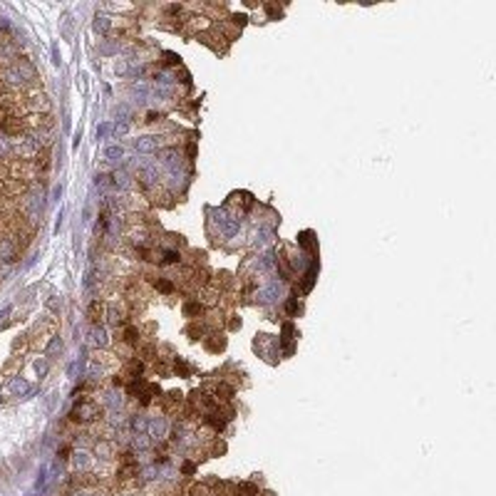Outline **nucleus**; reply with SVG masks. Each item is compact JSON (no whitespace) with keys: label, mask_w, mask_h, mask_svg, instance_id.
<instances>
[{"label":"nucleus","mask_w":496,"mask_h":496,"mask_svg":"<svg viewBox=\"0 0 496 496\" xmlns=\"http://www.w3.org/2000/svg\"><path fill=\"white\" fill-rule=\"evenodd\" d=\"M102 412H105V409L100 407V402L85 397V400H80L75 407H72L70 420L77 422V425H92V422L102 420Z\"/></svg>","instance_id":"1"},{"label":"nucleus","mask_w":496,"mask_h":496,"mask_svg":"<svg viewBox=\"0 0 496 496\" xmlns=\"http://www.w3.org/2000/svg\"><path fill=\"white\" fill-rule=\"evenodd\" d=\"M92 454H95V459L102 461V464H109V461L119 459V447L114 439L100 437L95 444H92Z\"/></svg>","instance_id":"2"},{"label":"nucleus","mask_w":496,"mask_h":496,"mask_svg":"<svg viewBox=\"0 0 496 496\" xmlns=\"http://www.w3.org/2000/svg\"><path fill=\"white\" fill-rule=\"evenodd\" d=\"M0 260L3 263H15L18 260V246L12 238H0Z\"/></svg>","instance_id":"3"},{"label":"nucleus","mask_w":496,"mask_h":496,"mask_svg":"<svg viewBox=\"0 0 496 496\" xmlns=\"http://www.w3.org/2000/svg\"><path fill=\"white\" fill-rule=\"evenodd\" d=\"M134 147H136V152L152 154L161 147V142H159V136H142V139H136L134 142Z\"/></svg>","instance_id":"4"},{"label":"nucleus","mask_w":496,"mask_h":496,"mask_svg":"<svg viewBox=\"0 0 496 496\" xmlns=\"http://www.w3.org/2000/svg\"><path fill=\"white\" fill-rule=\"evenodd\" d=\"M189 496H216V489L211 481H199V484H191Z\"/></svg>","instance_id":"5"},{"label":"nucleus","mask_w":496,"mask_h":496,"mask_svg":"<svg viewBox=\"0 0 496 496\" xmlns=\"http://www.w3.org/2000/svg\"><path fill=\"white\" fill-rule=\"evenodd\" d=\"M107 318H109V323L112 325L124 323V313H122V308H119L117 301H112L109 305H107Z\"/></svg>","instance_id":"6"},{"label":"nucleus","mask_w":496,"mask_h":496,"mask_svg":"<svg viewBox=\"0 0 496 496\" xmlns=\"http://www.w3.org/2000/svg\"><path fill=\"white\" fill-rule=\"evenodd\" d=\"M8 392H12V395H28L30 384L25 382L23 378H12L10 382H8Z\"/></svg>","instance_id":"7"},{"label":"nucleus","mask_w":496,"mask_h":496,"mask_svg":"<svg viewBox=\"0 0 496 496\" xmlns=\"http://www.w3.org/2000/svg\"><path fill=\"white\" fill-rule=\"evenodd\" d=\"M92 343H95L97 348H107V345H109V337H107V330L102 328V325H95V328H92Z\"/></svg>","instance_id":"8"},{"label":"nucleus","mask_w":496,"mask_h":496,"mask_svg":"<svg viewBox=\"0 0 496 496\" xmlns=\"http://www.w3.org/2000/svg\"><path fill=\"white\" fill-rule=\"evenodd\" d=\"M102 315H105V305H102L100 301H92V303H89V308H87V318L97 325V323H100V320H102Z\"/></svg>","instance_id":"9"},{"label":"nucleus","mask_w":496,"mask_h":496,"mask_svg":"<svg viewBox=\"0 0 496 496\" xmlns=\"http://www.w3.org/2000/svg\"><path fill=\"white\" fill-rule=\"evenodd\" d=\"M201 313H204V303L189 301L186 305H184V315H186V318H199Z\"/></svg>","instance_id":"10"},{"label":"nucleus","mask_w":496,"mask_h":496,"mask_svg":"<svg viewBox=\"0 0 496 496\" xmlns=\"http://www.w3.org/2000/svg\"><path fill=\"white\" fill-rule=\"evenodd\" d=\"M224 348H226V337L224 335H216V333H213L211 340H206L209 353H219V350H224Z\"/></svg>","instance_id":"11"},{"label":"nucleus","mask_w":496,"mask_h":496,"mask_svg":"<svg viewBox=\"0 0 496 496\" xmlns=\"http://www.w3.org/2000/svg\"><path fill=\"white\" fill-rule=\"evenodd\" d=\"M105 157H107L109 161H122V159H124V149L117 147V144H114V147H107V149H105Z\"/></svg>","instance_id":"12"},{"label":"nucleus","mask_w":496,"mask_h":496,"mask_svg":"<svg viewBox=\"0 0 496 496\" xmlns=\"http://www.w3.org/2000/svg\"><path fill=\"white\" fill-rule=\"evenodd\" d=\"M164 258H161V263H166V266H177V263H181V254L179 251H164Z\"/></svg>","instance_id":"13"},{"label":"nucleus","mask_w":496,"mask_h":496,"mask_svg":"<svg viewBox=\"0 0 496 496\" xmlns=\"http://www.w3.org/2000/svg\"><path fill=\"white\" fill-rule=\"evenodd\" d=\"M124 343L130 345H139V330H136L134 325H130L127 330H124Z\"/></svg>","instance_id":"14"},{"label":"nucleus","mask_w":496,"mask_h":496,"mask_svg":"<svg viewBox=\"0 0 496 496\" xmlns=\"http://www.w3.org/2000/svg\"><path fill=\"white\" fill-rule=\"evenodd\" d=\"M174 372H177V375H181V378H189V375H191L189 365H186L181 357H177V360H174Z\"/></svg>","instance_id":"15"},{"label":"nucleus","mask_w":496,"mask_h":496,"mask_svg":"<svg viewBox=\"0 0 496 496\" xmlns=\"http://www.w3.org/2000/svg\"><path fill=\"white\" fill-rule=\"evenodd\" d=\"M154 288L161 290V293H172L174 283H172V281H166V278H159V281H154Z\"/></svg>","instance_id":"16"},{"label":"nucleus","mask_w":496,"mask_h":496,"mask_svg":"<svg viewBox=\"0 0 496 496\" xmlns=\"http://www.w3.org/2000/svg\"><path fill=\"white\" fill-rule=\"evenodd\" d=\"M298 243H301L303 248H308V251H313V233H310V231L301 233V236H298Z\"/></svg>","instance_id":"17"},{"label":"nucleus","mask_w":496,"mask_h":496,"mask_svg":"<svg viewBox=\"0 0 496 496\" xmlns=\"http://www.w3.org/2000/svg\"><path fill=\"white\" fill-rule=\"evenodd\" d=\"M57 350H62V340H60V337H53V340H50V345L45 348V355H48V357H53Z\"/></svg>","instance_id":"18"},{"label":"nucleus","mask_w":496,"mask_h":496,"mask_svg":"<svg viewBox=\"0 0 496 496\" xmlns=\"http://www.w3.org/2000/svg\"><path fill=\"white\" fill-rule=\"evenodd\" d=\"M95 30L97 33H107V30H109V18H97Z\"/></svg>","instance_id":"19"},{"label":"nucleus","mask_w":496,"mask_h":496,"mask_svg":"<svg viewBox=\"0 0 496 496\" xmlns=\"http://www.w3.org/2000/svg\"><path fill=\"white\" fill-rule=\"evenodd\" d=\"M164 57H166V65H179V60H181V57H179V55H174V53H164Z\"/></svg>","instance_id":"20"},{"label":"nucleus","mask_w":496,"mask_h":496,"mask_svg":"<svg viewBox=\"0 0 496 496\" xmlns=\"http://www.w3.org/2000/svg\"><path fill=\"white\" fill-rule=\"evenodd\" d=\"M194 472H196L194 461H184V464H181V474H194Z\"/></svg>","instance_id":"21"},{"label":"nucleus","mask_w":496,"mask_h":496,"mask_svg":"<svg viewBox=\"0 0 496 496\" xmlns=\"http://www.w3.org/2000/svg\"><path fill=\"white\" fill-rule=\"evenodd\" d=\"M161 119H164V114L161 112H149L147 114V122H161Z\"/></svg>","instance_id":"22"},{"label":"nucleus","mask_w":496,"mask_h":496,"mask_svg":"<svg viewBox=\"0 0 496 496\" xmlns=\"http://www.w3.org/2000/svg\"><path fill=\"white\" fill-rule=\"evenodd\" d=\"M35 370H37V375H40V378H42V375L48 372V362H45V360H42V362H35Z\"/></svg>","instance_id":"23"},{"label":"nucleus","mask_w":496,"mask_h":496,"mask_svg":"<svg viewBox=\"0 0 496 496\" xmlns=\"http://www.w3.org/2000/svg\"><path fill=\"white\" fill-rule=\"evenodd\" d=\"M266 10L271 12V18H276V15H281V10H278L276 6H266Z\"/></svg>","instance_id":"24"},{"label":"nucleus","mask_w":496,"mask_h":496,"mask_svg":"<svg viewBox=\"0 0 496 496\" xmlns=\"http://www.w3.org/2000/svg\"><path fill=\"white\" fill-rule=\"evenodd\" d=\"M107 132H109V124H102V127H100V132H97V134H100V136H105Z\"/></svg>","instance_id":"25"},{"label":"nucleus","mask_w":496,"mask_h":496,"mask_svg":"<svg viewBox=\"0 0 496 496\" xmlns=\"http://www.w3.org/2000/svg\"><path fill=\"white\" fill-rule=\"evenodd\" d=\"M241 328V320H231V330H238Z\"/></svg>","instance_id":"26"},{"label":"nucleus","mask_w":496,"mask_h":496,"mask_svg":"<svg viewBox=\"0 0 496 496\" xmlns=\"http://www.w3.org/2000/svg\"><path fill=\"white\" fill-rule=\"evenodd\" d=\"M0 402H3V397H0Z\"/></svg>","instance_id":"27"}]
</instances>
